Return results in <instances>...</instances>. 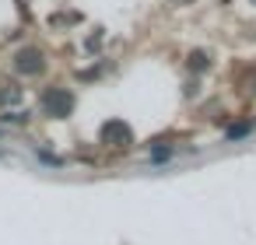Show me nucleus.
I'll return each mask as SVG.
<instances>
[{
	"instance_id": "4",
	"label": "nucleus",
	"mask_w": 256,
	"mask_h": 245,
	"mask_svg": "<svg viewBox=\"0 0 256 245\" xmlns=\"http://www.w3.org/2000/svg\"><path fill=\"white\" fill-rule=\"evenodd\" d=\"M249 130H252V123H242V126H232V130H228V140H238V137H246Z\"/></svg>"
},
{
	"instance_id": "1",
	"label": "nucleus",
	"mask_w": 256,
	"mask_h": 245,
	"mask_svg": "<svg viewBox=\"0 0 256 245\" xmlns=\"http://www.w3.org/2000/svg\"><path fill=\"white\" fill-rule=\"evenodd\" d=\"M70 105H74V98L67 95V88H50V91L42 95V109H46L50 116H67Z\"/></svg>"
},
{
	"instance_id": "3",
	"label": "nucleus",
	"mask_w": 256,
	"mask_h": 245,
	"mask_svg": "<svg viewBox=\"0 0 256 245\" xmlns=\"http://www.w3.org/2000/svg\"><path fill=\"white\" fill-rule=\"evenodd\" d=\"M130 140V130L123 123H106L102 126V144H126Z\"/></svg>"
},
{
	"instance_id": "2",
	"label": "nucleus",
	"mask_w": 256,
	"mask_h": 245,
	"mask_svg": "<svg viewBox=\"0 0 256 245\" xmlns=\"http://www.w3.org/2000/svg\"><path fill=\"white\" fill-rule=\"evenodd\" d=\"M14 67H18V74H39L42 70V53L39 49H22Z\"/></svg>"
}]
</instances>
